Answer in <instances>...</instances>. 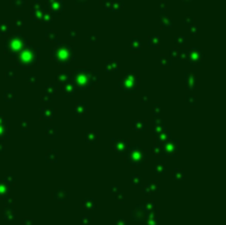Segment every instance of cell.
Returning <instances> with one entry per match:
<instances>
[{
	"instance_id": "obj_7",
	"label": "cell",
	"mask_w": 226,
	"mask_h": 225,
	"mask_svg": "<svg viewBox=\"0 0 226 225\" xmlns=\"http://www.w3.org/2000/svg\"><path fill=\"white\" fill-rule=\"evenodd\" d=\"M89 224H91V217L83 216L81 219V225H89Z\"/></svg>"
},
{
	"instance_id": "obj_3",
	"label": "cell",
	"mask_w": 226,
	"mask_h": 225,
	"mask_svg": "<svg viewBox=\"0 0 226 225\" xmlns=\"http://www.w3.org/2000/svg\"><path fill=\"white\" fill-rule=\"evenodd\" d=\"M140 208L143 209V211H154V209H155V203H152V201H144V203H141Z\"/></svg>"
},
{
	"instance_id": "obj_1",
	"label": "cell",
	"mask_w": 226,
	"mask_h": 225,
	"mask_svg": "<svg viewBox=\"0 0 226 225\" xmlns=\"http://www.w3.org/2000/svg\"><path fill=\"white\" fill-rule=\"evenodd\" d=\"M144 225H159V215L156 212L148 213L144 220Z\"/></svg>"
},
{
	"instance_id": "obj_2",
	"label": "cell",
	"mask_w": 226,
	"mask_h": 225,
	"mask_svg": "<svg viewBox=\"0 0 226 225\" xmlns=\"http://www.w3.org/2000/svg\"><path fill=\"white\" fill-rule=\"evenodd\" d=\"M143 212H144L143 209H141L140 207H137V208L134 209V211H131L130 215H131V219L134 221H141V220L144 219V213Z\"/></svg>"
},
{
	"instance_id": "obj_9",
	"label": "cell",
	"mask_w": 226,
	"mask_h": 225,
	"mask_svg": "<svg viewBox=\"0 0 226 225\" xmlns=\"http://www.w3.org/2000/svg\"><path fill=\"white\" fill-rule=\"evenodd\" d=\"M23 224L24 225H33V221H32V219H29V217H25V219L23 220Z\"/></svg>"
},
{
	"instance_id": "obj_4",
	"label": "cell",
	"mask_w": 226,
	"mask_h": 225,
	"mask_svg": "<svg viewBox=\"0 0 226 225\" xmlns=\"http://www.w3.org/2000/svg\"><path fill=\"white\" fill-rule=\"evenodd\" d=\"M54 196H56V199H57V200L62 201V200H65V199H66V197L69 196V193L64 192V191L61 189V191H58V192H54Z\"/></svg>"
},
{
	"instance_id": "obj_8",
	"label": "cell",
	"mask_w": 226,
	"mask_h": 225,
	"mask_svg": "<svg viewBox=\"0 0 226 225\" xmlns=\"http://www.w3.org/2000/svg\"><path fill=\"white\" fill-rule=\"evenodd\" d=\"M115 225H128V223L124 219H122V217H120V219H118L115 221Z\"/></svg>"
},
{
	"instance_id": "obj_5",
	"label": "cell",
	"mask_w": 226,
	"mask_h": 225,
	"mask_svg": "<svg viewBox=\"0 0 226 225\" xmlns=\"http://www.w3.org/2000/svg\"><path fill=\"white\" fill-rule=\"evenodd\" d=\"M82 207L85 208V209H94V207H95V203H94V200H85L82 203Z\"/></svg>"
},
{
	"instance_id": "obj_6",
	"label": "cell",
	"mask_w": 226,
	"mask_h": 225,
	"mask_svg": "<svg viewBox=\"0 0 226 225\" xmlns=\"http://www.w3.org/2000/svg\"><path fill=\"white\" fill-rule=\"evenodd\" d=\"M3 215H4V217H5V220H8V221H11V220H13L15 219V216H16V213H15V211L12 209V211L11 212H8V211H5L4 213H3Z\"/></svg>"
}]
</instances>
